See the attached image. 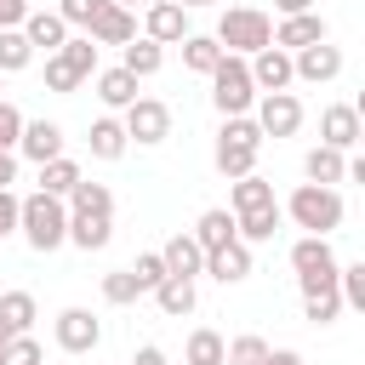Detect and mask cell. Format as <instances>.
<instances>
[{"label": "cell", "mask_w": 365, "mask_h": 365, "mask_svg": "<svg viewBox=\"0 0 365 365\" xmlns=\"http://www.w3.org/2000/svg\"><path fill=\"white\" fill-rule=\"evenodd\" d=\"M86 34H91L97 46H125V40H137V11L108 0V6H103V11L86 23Z\"/></svg>", "instance_id": "15"}, {"label": "cell", "mask_w": 365, "mask_h": 365, "mask_svg": "<svg viewBox=\"0 0 365 365\" xmlns=\"http://www.w3.org/2000/svg\"><path fill=\"white\" fill-rule=\"evenodd\" d=\"M285 217L308 234H336L342 228V194L325 188V182H302L291 200H285Z\"/></svg>", "instance_id": "5"}, {"label": "cell", "mask_w": 365, "mask_h": 365, "mask_svg": "<svg viewBox=\"0 0 365 365\" xmlns=\"http://www.w3.org/2000/svg\"><path fill=\"white\" fill-rule=\"evenodd\" d=\"M154 302H160V314H171V319H182V314H194V302H200V291H194V279H182V274H165V279L154 285Z\"/></svg>", "instance_id": "25"}, {"label": "cell", "mask_w": 365, "mask_h": 365, "mask_svg": "<svg viewBox=\"0 0 365 365\" xmlns=\"http://www.w3.org/2000/svg\"><path fill=\"white\" fill-rule=\"evenodd\" d=\"M188 234L200 240V251H217V245L240 240V234H234V211H228V205H211V211H200V222H194Z\"/></svg>", "instance_id": "24"}, {"label": "cell", "mask_w": 365, "mask_h": 365, "mask_svg": "<svg viewBox=\"0 0 365 365\" xmlns=\"http://www.w3.org/2000/svg\"><path fill=\"white\" fill-rule=\"evenodd\" d=\"M279 217H285L279 200H274V205H257V211H240V217H234V234H240L245 245H262V240L279 234Z\"/></svg>", "instance_id": "23"}, {"label": "cell", "mask_w": 365, "mask_h": 365, "mask_svg": "<svg viewBox=\"0 0 365 365\" xmlns=\"http://www.w3.org/2000/svg\"><path fill=\"white\" fill-rule=\"evenodd\" d=\"M114 240V194L108 182H74L68 188V245L80 251H103Z\"/></svg>", "instance_id": "1"}, {"label": "cell", "mask_w": 365, "mask_h": 365, "mask_svg": "<svg viewBox=\"0 0 365 365\" xmlns=\"http://www.w3.org/2000/svg\"><path fill=\"white\" fill-rule=\"evenodd\" d=\"M143 34L160 40V46H177V40L188 34V11H182L177 0H154V6L143 11Z\"/></svg>", "instance_id": "17"}, {"label": "cell", "mask_w": 365, "mask_h": 365, "mask_svg": "<svg viewBox=\"0 0 365 365\" xmlns=\"http://www.w3.org/2000/svg\"><path fill=\"white\" fill-rule=\"evenodd\" d=\"M160 63H165V46L160 40H125V57H120V68L125 74H137V80H148V74H160Z\"/></svg>", "instance_id": "27"}, {"label": "cell", "mask_w": 365, "mask_h": 365, "mask_svg": "<svg viewBox=\"0 0 365 365\" xmlns=\"http://www.w3.org/2000/svg\"><path fill=\"white\" fill-rule=\"evenodd\" d=\"M279 6V17H297V11H314V0H274Z\"/></svg>", "instance_id": "48"}, {"label": "cell", "mask_w": 365, "mask_h": 365, "mask_svg": "<svg viewBox=\"0 0 365 365\" xmlns=\"http://www.w3.org/2000/svg\"><path fill=\"white\" fill-rule=\"evenodd\" d=\"M160 262H165V274L194 279V274L205 268V251H200V240H194V234H171V240L160 245Z\"/></svg>", "instance_id": "20"}, {"label": "cell", "mask_w": 365, "mask_h": 365, "mask_svg": "<svg viewBox=\"0 0 365 365\" xmlns=\"http://www.w3.org/2000/svg\"><path fill=\"white\" fill-rule=\"evenodd\" d=\"M257 205H274V182H268V177H257V171L234 177V188H228V211L240 217V211H257Z\"/></svg>", "instance_id": "26"}, {"label": "cell", "mask_w": 365, "mask_h": 365, "mask_svg": "<svg viewBox=\"0 0 365 365\" xmlns=\"http://www.w3.org/2000/svg\"><path fill=\"white\" fill-rule=\"evenodd\" d=\"M86 143H91V160H120V154L131 148V137H125V125H120L114 114H103V120H91V131H86Z\"/></svg>", "instance_id": "22"}, {"label": "cell", "mask_w": 365, "mask_h": 365, "mask_svg": "<svg viewBox=\"0 0 365 365\" xmlns=\"http://www.w3.org/2000/svg\"><path fill=\"white\" fill-rule=\"evenodd\" d=\"M257 114V125H262V137H297L302 131V103H297V91H257V103H251Z\"/></svg>", "instance_id": "8"}, {"label": "cell", "mask_w": 365, "mask_h": 365, "mask_svg": "<svg viewBox=\"0 0 365 365\" xmlns=\"http://www.w3.org/2000/svg\"><path fill=\"white\" fill-rule=\"evenodd\" d=\"M205 80H211V103H217V114H251L257 86H251V63H245V57L222 51V57H217V68H211Z\"/></svg>", "instance_id": "6"}, {"label": "cell", "mask_w": 365, "mask_h": 365, "mask_svg": "<svg viewBox=\"0 0 365 365\" xmlns=\"http://www.w3.org/2000/svg\"><path fill=\"white\" fill-rule=\"evenodd\" d=\"M17 154H23V160H34V165L57 160V154H63V125H57V120H23Z\"/></svg>", "instance_id": "16"}, {"label": "cell", "mask_w": 365, "mask_h": 365, "mask_svg": "<svg viewBox=\"0 0 365 365\" xmlns=\"http://www.w3.org/2000/svg\"><path fill=\"white\" fill-rule=\"evenodd\" d=\"M291 268H297V285L302 291H331L336 285V251H331V234H302L291 245Z\"/></svg>", "instance_id": "7"}, {"label": "cell", "mask_w": 365, "mask_h": 365, "mask_svg": "<svg viewBox=\"0 0 365 365\" xmlns=\"http://www.w3.org/2000/svg\"><path fill=\"white\" fill-rule=\"evenodd\" d=\"M302 177H308V182H325V188H336V182L348 177V154L319 143V148H308V154H302Z\"/></svg>", "instance_id": "21"}, {"label": "cell", "mask_w": 365, "mask_h": 365, "mask_svg": "<svg viewBox=\"0 0 365 365\" xmlns=\"http://www.w3.org/2000/svg\"><path fill=\"white\" fill-rule=\"evenodd\" d=\"M46 91H80V74H74V68H68L57 51L46 57Z\"/></svg>", "instance_id": "41"}, {"label": "cell", "mask_w": 365, "mask_h": 365, "mask_svg": "<svg viewBox=\"0 0 365 365\" xmlns=\"http://www.w3.org/2000/svg\"><path fill=\"white\" fill-rule=\"evenodd\" d=\"M17 205H23V200H17L11 188H0V240H6V234H17Z\"/></svg>", "instance_id": "43"}, {"label": "cell", "mask_w": 365, "mask_h": 365, "mask_svg": "<svg viewBox=\"0 0 365 365\" xmlns=\"http://www.w3.org/2000/svg\"><path fill=\"white\" fill-rule=\"evenodd\" d=\"M114 6H131V11H137V6H143V0H114Z\"/></svg>", "instance_id": "50"}, {"label": "cell", "mask_w": 365, "mask_h": 365, "mask_svg": "<svg viewBox=\"0 0 365 365\" xmlns=\"http://www.w3.org/2000/svg\"><path fill=\"white\" fill-rule=\"evenodd\" d=\"M29 17V0H0V29H17Z\"/></svg>", "instance_id": "44"}, {"label": "cell", "mask_w": 365, "mask_h": 365, "mask_svg": "<svg viewBox=\"0 0 365 365\" xmlns=\"http://www.w3.org/2000/svg\"><path fill=\"white\" fill-rule=\"evenodd\" d=\"M17 182V148H0V188Z\"/></svg>", "instance_id": "45"}, {"label": "cell", "mask_w": 365, "mask_h": 365, "mask_svg": "<svg viewBox=\"0 0 365 365\" xmlns=\"http://www.w3.org/2000/svg\"><path fill=\"white\" fill-rule=\"evenodd\" d=\"M17 234L34 245V251H57V245H68V205L57 200V194H29L23 205H17Z\"/></svg>", "instance_id": "3"}, {"label": "cell", "mask_w": 365, "mask_h": 365, "mask_svg": "<svg viewBox=\"0 0 365 365\" xmlns=\"http://www.w3.org/2000/svg\"><path fill=\"white\" fill-rule=\"evenodd\" d=\"M131 279H137V291H154V285L165 279V262H160V251H143V257L131 262Z\"/></svg>", "instance_id": "39"}, {"label": "cell", "mask_w": 365, "mask_h": 365, "mask_svg": "<svg viewBox=\"0 0 365 365\" xmlns=\"http://www.w3.org/2000/svg\"><path fill=\"white\" fill-rule=\"evenodd\" d=\"M262 365H302V354H297V348H268Z\"/></svg>", "instance_id": "47"}, {"label": "cell", "mask_w": 365, "mask_h": 365, "mask_svg": "<svg viewBox=\"0 0 365 365\" xmlns=\"http://www.w3.org/2000/svg\"><path fill=\"white\" fill-rule=\"evenodd\" d=\"M257 148H262V125H257L251 114H222V131H217L211 160H217V171H222L228 182L245 177V171H257Z\"/></svg>", "instance_id": "2"}, {"label": "cell", "mask_w": 365, "mask_h": 365, "mask_svg": "<svg viewBox=\"0 0 365 365\" xmlns=\"http://www.w3.org/2000/svg\"><path fill=\"white\" fill-rule=\"evenodd\" d=\"M17 137H23V108L0 97V148H17Z\"/></svg>", "instance_id": "42"}, {"label": "cell", "mask_w": 365, "mask_h": 365, "mask_svg": "<svg viewBox=\"0 0 365 365\" xmlns=\"http://www.w3.org/2000/svg\"><path fill=\"white\" fill-rule=\"evenodd\" d=\"M177 46H182V68H194V74H211L217 57H222V46H217L211 34H182Z\"/></svg>", "instance_id": "32"}, {"label": "cell", "mask_w": 365, "mask_h": 365, "mask_svg": "<svg viewBox=\"0 0 365 365\" xmlns=\"http://www.w3.org/2000/svg\"><path fill=\"white\" fill-rule=\"evenodd\" d=\"M34 319H40V302L29 297V291H0V325L17 336V331H34Z\"/></svg>", "instance_id": "28"}, {"label": "cell", "mask_w": 365, "mask_h": 365, "mask_svg": "<svg viewBox=\"0 0 365 365\" xmlns=\"http://www.w3.org/2000/svg\"><path fill=\"white\" fill-rule=\"evenodd\" d=\"M57 57H63L80 80H91V74H97V40H91V34H68V40L57 46Z\"/></svg>", "instance_id": "31"}, {"label": "cell", "mask_w": 365, "mask_h": 365, "mask_svg": "<svg viewBox=\"0 0 365 365\" xmlns=\"http://www.w3.org/2000/svg\"><path fill=\"white\" fill-rule=\"evenodd\" d=\"M6 336H11V331H6V325H0V348H6Z\"/></svg>", "instance_id": "51"}, {"label": "cell", "mask_w": 365, "mask_h": 365, "mask_svg": "<svg viewBox=\"0 0 365 365\" xmlns=\"http://www.w3.org/2000/svg\"><path fill=\"white\" fill-rule=\"evenodd\" d=\"M211 40H217L222 51H234V57H251V51H262V46L274 40V17L257 11V6H228Z\"/></svg>", "instance_id": "4"}, {"label": "cell", "mask_w": 365, "mask_h": 365, "mask_svg": "<svg viewBox=\"0 0 365 365\" xmlns=\"http://www.w3.org/2000/svg\"><path fill=\"white\" fill-rule=\"evenodd\" d=\"M182 11H200V6H217V0H177Z\"/></svg>", "instance_id": "49"}, {"label": "cell", "mask_w": 365, "mask_h": 365, "mask_svg": "<svg viewBox=\"0 0 365 365\" xmlns=\"http://www.w3.org/2000/svg\"><path fill=\"white\" fill-rule=\"evenodd\" d=\"M125 137L131 143H143V148H154V143H165L171 137V108L160 103V97H137V103H125Z\"/></svg>", "instance_id": "9"}, {"label": "cell", "mask_w": 365, "mask_h": 365, "mask_svg": "<svg viewBox=\"0 0 365 365\" xmlns=\"http://www.w3.org/2000/svg\"><path fill=\"white\" fill-rule=\"evenodd\" d=\"M51 331H57V348H63V354H91V348L103 342V319H97L91 308H63Z\"/></svg>", "instance_id": "11"}, {"label": "cell", "mask_w": 365, "mask_h": 365, "mask_svg": "<svg viewBox=\"0 0 365 365\" xmlns=\"http://www.w3.org/2000/svg\"><path fill=\"white\" fill-rule=\"evenodd\" d=\"M143 291H137V279H131V268H114V274H103V302H114V308H125V302H137Z\"/></svg>", "instance_id": "37"}, {"label": "cell", "mask_w": 365, "mask_h": 365, "mask_svg": "<svg viewBox=\"0 0 365 365\" xmlns=\"http://www.w3.org/2000/svg\"><path fill=\"white\" fill-rule=\"evenodd\" d=\"M131 365H171V359H165V354H160V348H154V342H143V348H137V354H131Z\"/></svg>", "instance_id": "46"}, {"label": "cell", "mask_w": 365, "mask_h": 365, "mask_svg": "<svg viewBox=\"0 0 365 365\" xmlns=\"http://www.w3.org/2000/svg\"><path fill=\"white\" fill-rule=\"evenodd\" d=\"M319 40H331L325 17H319V11H297V17H279V29H274L268 46H279V51H302V46H319Z\"/></svg>", "instance_id": "13"}, {"label": "cell", "mask_w": 365, "mask_h": 365, "mask_svg": "<svg viewBox=\"0 0 365 365\" xmlns=\"http://www.w3.org/2000/svg\"><path fill=\"white\" fill-rule=\"evenodd\" d=\"M34 63V46L23 40V29H0V74H23Z\"/></svg>", "instance_id": "34"}, {"label": "cell", "mask_w": 365, "mask_h": 365, "mask_svg": "<svg viewBox=\"0 0 365 365\" xmlns=\"http://www.w3.org/2000/svg\"><path fill=\"white\" fill-rule=\"evenodd\" d=\"M17 29H23V40H29L34 51H46V57H51V51H57V46L68 40V23H63L57 11H29V17L17 23Z\"/></svg>", "instance_id": "19"}, {"label": "cell", "mask_w": 365, "mask_h": 365, "mask_svg": "<svg viewBox=\"0 0 365 365\" xmlns=\"http://www.w3.org/2000/svg\"><path fill=\"white\" fill-rule=\"evenodd\" d=\"M222 354H228V342L211 331V325H200V331H188V348H182V365H222Z\"/></svg>", "instance_id": "30"}, {"label": "cell", "mask_w": 365, "mask_h": 365, "mask_svg": "<svg viewBox=\"0 0 365 365\" xmlns=\"http://www.w3.org/2000/svg\"><path fill=\"white\" fill-rule=\"evenodd\" d=\"M251 63V86L257 91H291V51H279V46H262V51H251L245 57Z\"/></svg>", "instance_id": "14"}, {"label": "cell", "mask_w": 365, "mask_h": 365, "mask_svg": "<svg viewBox=\"0 0 365 365\" xmlns=\"http://www.w3.org/2000/svg\"><path fill=\"white\" fill-rule=\"evenodd\" d=\"M302 314H308L314 325H331V319L342 314V297H336V285H331V291H302Z\"/></svg>", "instance_id": "35"}, {"label": "cell", "mask_w": 365, "mask_h": 365, "mask_svg": "<svg viewBox=\"0 0 365 365\" xmlns=\"http://www.w3.org/2000/svg\"><path fill=\"white\" fill-rule=\"evenodd\" d=\"M0 365H46V354H40V342H34L29 331H17V336H6Z\"/></svg>", "instance_id": "36"}, {"label": "cell", "mask_w": 365, "mask_h": 365, "mask_svg": "<svg viewBox=\"0 0 365 365\" xmlns=\"http://www.w3.org/2000/svg\"><path fill=\"white\" fill-rule=\"evenodd\" d=\"M200 274H211V279H222V285H240V279L251 274V245H245V240H228V245L205 251V268H200Z\"/></svg>", "instance_id": "18"}, {"label": "cell", "mask_w": 365, "mask_h": 365, "mask_svg": "<svg viewBox=\"0 0 365 365\" xmlns=\"http://www.w3.org/2000/svg\"><path fill=\"white\" fill-rule=\"evenodd\" d=\"M291 74H297L302 86H331V80L342 74V46L319 40V46H302V51H291Z\"/></svg>", "instance_id": "10"}, {"label": "cell", "mask_w": 365, "mask_h": 365, "mask_svg": "<svg viewBox=\"0 0 365 365\" xmlns=\"http://www.w3.org/2000/svg\"><path fill=\"white\" fill-rule=\"evenodd\" d=\"M80 182V165L68 160V154H57V160H46L40 165V194H57V200H68V188Z\"/></svg>", "instance_id": "33"}, {"label": "cell", "mask_w": 365, "mask_h": 365, "mask_svg": "<svg viewBox=\"0 0 365 365\" xmlns=\"http://www.w3.org/2000/svg\"><path fill=\"white\" fill-rule=\"evenodd\" d=\"M97 97H103L108 108L137 103V74H125V68H97Z\"/></svg>", "instance_id": "29"}, {"label": "cell", "mask_w": 365, "mask_h": 365, "mask_svg": "<svg viewBox=\"0 0 365 365\" xmlns=\"http://www.w3.org/2000/svg\"><path fill=\"white\" fill-rule=\"evenodd\" d=\"M103 6H108V0H57V17H63L68 29H86V23H91Z\"/></svg>", "instance_id": "40"}, {"label": "cell", "mask_w": 365, "mask_h": 365, "mask_svg": "<svg viewBox=\"0 0 365 365\" xmlns=\"http://www.w3.org/2000/svg\"><path fill=\"white\" fill-rule=\"evenodd\" d=\"M359 137H365V125H359V108L354 103H331L325 114H319V143L325 148H359Z\"/></svg>", "instance_id": "12"}, {"label": "cell", "mask_w": 365, "mask_h": 365, "mask_svg": "<svg viewBox=\"0 0 365 365\" xmlns=\"http://www.w3.org/2000/svg\"><path fill=\"white\" fill-rule=\"evenodd\" d=\"M262 359H268V342H262V336H251V331H245V336H234V342H228V354H222V365H262Z\"/></svg>", "instance_id": "38"}, {"label": "cell", "mask_w": 365, "mask_h": 365, "mask_svg": "<svg viewBox=\"0 0 365 365\" xmlns=\"http://www.w3.org/2000/svg\"><path fill=\"white\" fill-rule=\"evenodd\" d=\"M0 91H6V74H0Z\"/></svg>", "instance_id": "52"}]
</instances>
